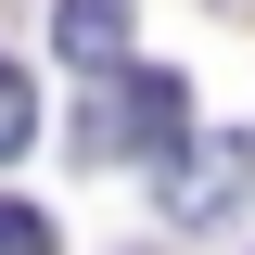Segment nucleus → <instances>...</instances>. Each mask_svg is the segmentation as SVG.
<instances>
[{
	"instance_id": "obj_1",
	"label": "nucleus",
	"mask_w": 255,
	"mask_h": 255,
	"mask_svg": "<svg viewBox=\"0 0 255 255\" xmlns=\"http://www.w3.org/2000/svg\"><path fill=\"white\" fill-rule=\"evenodd\" d=\"M191 140V90L166 77V64H115V115H102V153H140V166H166Z\"/></svg>"
},
{
	"instance_id": "obj_2",
	"label": "nucleus",
	"mask_w": 255,
	"mask_h": 255,
	"mask_svg": "<svg viewBox=\"0 0 255 255\" xmlns=\"http://www.w3.org/2000/svg\"><path fill=\"white\" fill-rule=\"evenodd\" d=\"M153 191H166V217H230V204H255V140H179V153L153 166Z\"/></svg>"
},
{
	"instance_id": "obj_3",
	"label": "nucleus",
	"mask_w": 255,
	"mask_h": 255,
	"mask_svg": "<svg viewBox=\"0 0 255 255\" xmlns=\"http://www.w3.org/2000/svg\"><path fill=\"white\" fill-rule=\"evenodd\" d=\"M51 38H64V64L115 77V64H128V38H140V13H128V0H64V13H51Z\"/></svg>"
},
{
	"instance_id": "obj_4",
	"label": "nucleus",
	"mask_w": 255,
	"mask_h": 255,
	"mask_svg": "<svg viewBox=\"0 0 255 255\" xmlns=\"http://www.w3.org/2000/svg\"><path fill=\"white\" fill-rule=\"evenodd\" d=\"M38 140V90H26V64H0V153H26Z\"/></svg>"
},
{
	"instance_id": "obj_5",
	"label": "nucleus",
	"mask_w": 255,
	"mask_h": 255,
	"mask_svg": "<svg viewBox=\"0 0 255 255\" xmlns=\"http://www.w3.org/2000/svg\"><path fill=\"white\" fill-rule=\"evenodd\" d=\"M0 255H64V243H51V217H26V204H0Z\"/></svg>"
}]
</instances>
